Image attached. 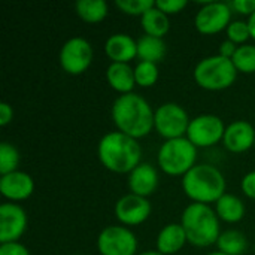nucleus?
<instances>
[{
  "label": "nucleus",
  "mask_w": 255,
  "mask_h": 255,
  "mask_svg": "<svg viewBox=\"0 0 255 255\" xmlns=\"http://www.w3.org/2000/svg\"><path fill=\"white\" fill-rule=\"evenodd\" d=\"M111 115L117 130L130 137L140 139L154 130L155 111L137 93L118 96L112 105Z\"/></svg>",
  "instance_id": "nucleus-1"
},
{
  "label": "nucleus",
  "mask_w": 255,
  "mask_h": 255,
  "mask_svg": "<svg viewBox=\"0 0 255 255\" xmlns=\"http://www.w3.org/2000/svg\"><path fill=\"white\" fill-rule=\"evenodd\" d=\"M97 155L103 167L109 172L130 175L142 163V146L137 139L117 130L106 133L100 139Z\"/></svg>",
  "instance_id": "nucleus-2"
},
{
  "label": "nucleus",
  "mask_w": 255,
  "mask_h": 255,
  "mask_svg": "<svg viewBox=\"0 0 255 255\" xmlns=\"http://www.w3.org/2000/svg\"><path fill=\"white\" fill-rule=\"evenodd\" d=\"M226 188L227 181L223 172L214 164H196L182 176V190L193 203H217L226 194Z\"/></svg>",
  "instance_id": "nucleus-3"
},
{
  "label": "nucleus",
  "mask_w": 255,
  "mask_h": 255,
  "mask_svg": "<svg viewBox=\"0 0 255 255\" xmlns=\"http://www.w3.org/2000/svg\"><path fill=\"white\" fill-rule=\"evenodd\" d=\"M181 226L184 227L188 244L197 248L217 245L221 235L220 218L211 205L190 203L182 212Z\"/></svg>",
  "instance_id": "nucleus-4"
},
{
  "label": "nucleus",
  "mask_w": 255,
  "mask_h": 255,
  "mask_svg": "<svg viewBox=\"0 0 255 255\" xmlns=\"http://www.w3.org/2000/svg\"><path fill=\"white\" fill-rule=\"evenodd\" d=\"M238 73L230 58L215 54L202 58L196 64L193 76L199 87L208 91H221L235 84Z\"/></svg>",
  "instance_id": "nucleus-5"
},
{
  "label": "nucleus",
  "mask_w": 255,
  "mask_h": 255,
  "mask_svg": "<svg viewBox=\"0 0 255 255\" xmlns=\"http://www.w3.org/2000/svg\"><path fill=\"white\" fill-rule=\"evenodd\" d=\"M197 161V148L187 139L178 137L164 140L157 154L158 167L170 176H184Z\"/></svg>",
  "instance_id": "nucleus-6"
},
{
  "label": "nucleus",
  "mask_w": 255,
  "mask_h": 255,
  "mask_svg": "<svg viewBox=\"0 0 255 255\" xmlns=\"http://www.w3.org/2000/svg\"><path fill=\"white\" fill-rule=\"evenodd\" d=\"M191 120L188 112L175 102H167L155 109L154 128L166 140L185 137Z\"/></svg>",
  "instance_id": "nucleus-7"
},
{
  "label": "nucleus",
  "mask_w": 255,
  "mask_h": 255,
  "mask_svg": "<svg viewBox=\"0 0 255 255\" xmlns=\"http://www.w3.org/2000/svg\"><path fill=\"white\" fill-rule=\"evenodd\" d=\"M226 127L227 126L218 115L202 114L191 118L185 137L196 148H209L218 142H223Z\"/></svg>",
  "instance_id": "nucleus-8"
},
{
  "label": "nucleus",
  "mask_w": 255,
  "mask_h": 255,
  "mask_svg": "<svg viewBox=\"0 0 255 255\" xmlns=\"http://www.w3.org/2000/svg\"><path fill=\"white\" fill-rule=\"evenodd\" d=\"M93 55L94 51L91 43L81 36H75L64 42L60 49L58 60L66 73L76 76L82 75L91 66Z\"/></svg>",
  "instance_id": "nucleus-9"
},
{
  "label": "nucleus",
  "mask_w": 255,
  "mask_h": 255,
  "mask_svg": "<svg viewBox=\"0 0 255 255\" xmlns=\"http://www.w3.org/2000/svg\"><path fill=\"white\" fill-rule=\"evenodd\" d=\"M100 255H136V235L126 226H108L97 238Z\"/></svg>",
  "instance_id": "nucleus-10"
},
{
  "label": "nucleus",
  "mask_w": 255,
  "mask_h": 255,
  "mask_svg": "<svg viewBox=\"0 0 255 255\" xmlns=\"http://www.w3.org/2000/svg\"><path fill=\"white\" fill-rule=\"evenodd\" d=\"M232 7L229 1H206L197 10L194 16V25L202 34H215L227 27L232 22Z\"/></svg>",
  "instance_id": "nucleus-11"
},
{
  "label": "nucleus",
  "mask_w": 255,
  "mask_h": 255,
  "mask_svg": "<svg viewBox=\"0 0 255 255\" xmlns=\"http://www.w3.org/2000/svg\"><path fill=\"white\" fill-rule=\"evenodd\" d=\"M152 206L146 197L128 193L120 197L115 203V218L126 227H134L143 224L151 215Z\"/></svg>",
  "instance_id": "nucleus-12"
},
{
  "label": "nucleus",
  "mask_w": 255,
  "mask_h": 255,
  "mask_svg": "<svg viewBox=\"0 0 255 255\" xmlns=\"http://www.w3.org/2000/svg\"><path fill=\"white\" fill-rule=\"evenodd\" d=\"M27 212L18 203H3L0 206V244L19 242L27 230Z\"/></svg>",
  "instance_id": "nucleus-13"
},
{
  "label": "nucleus",
  "mask_w": 255,
  "mask_h": 255,
  "mask_svg": "<svg viewBox=\"0 0 255 255\" xmlns=\"http://www.w3.org/2000/svg\"><path fill=\"white\" fill-rule=\"evenodd\" d=\"M33 191L34 179L22 170H16L0 178V193L6 200L12 203L27 200Z\"/></svg>",
  "instance_id": "nucleus-14"
},
{
  "label": "nucleus",
  "mask_w": 255,
  "mask_h": 255,
  "mask_svg": "<svg viewBox=\"0 0 255 255\" xmlns=\"http://www.w3.org/2000/svg\"><path fill=\"white\" fill-rule=\"evenodd\" d=\"M255 128L254 126L245 120H238L226 127L223 143L227 151L233 154H241L254 146Z\"/></svg>",
  "instance_id": "nucleus-15"
},
{
  "label": "nucleus",
  "mask_w": 255,
  "mask_h": 255,
  "mask_svg": "<svg viewBox=\"0 0 255 255\" xmlns=\"http://www.w3.org/2000/svg\"><path fill=\"white\" fill-rule=\"evenodd\" d=\"M130 193L142 197H149L158 187V172L151 163H140L127 179Z\"/></svg>",
  "instance_id": "nucleus-16"
},
{
  "label": "nucleus",
  "mask_w": 255,
  "mask_h": 255,
  "mask_svg": "<svg viewBox=\"0 0 255 255\" xmlns=\"http://www.w3.org/2000/svg\"><path fill=\"white\" fill-rule=\"evenodd\" d=\"M105 54L111 63H128L137 57V40L127 33L111 34L105 42Z\"/></svg>",
  "instance_id": "nucleus-17"
},
{
  "label": "nucleus",
  "mask_w": 255,
  "mask_h": 255,
  "mask_svg": "<svg viewBox=\"0 0 255 255\" xmlns=\"http://www.w3.org/2000/svg\"><path fill=\"white\" fill-rule=\"evenodd\" d=\"M187 242V235L181 223H170L157 236V251L163 255H173L179 253Z\"/></svg>",
  "instance_id": "nucleus-18"
},
{
  "label": "nucleus",
  "mask_w": 255,
  "mask_h": 255,
  "mask_svg": "<svg viewBox=\"0 0 255 255\" xmlns=\"http://www.w3.org/2000/svg\"><path fill=\"white\" fill-rule=\"evenodd\" d=\"M106 79L108 84L117 93H120V96L133 93L136 85L134 67H131L128 63H111L106 69Z\"/></svg>",
  "instance_id": "nucleus-19"
},
{
  "label": "nucleus",
  "mask_w": 255,
  "mask_h": 255,
  "mask_svg": "<svg viewBox=\"0 0 255 255\" xmlns=\"http://www.w3.org/2000/svg\"><path fill=\"white\" fill-rule=\"evenodd\" d=\"M215 212L221 221L229 223V224H236L244 220L247 208H245V203L238 196L226 193L215 203Z\"/></svg>",
  "instance_id": "nucleus-20"
},
{
  "label": "nucleus",
  "mask_w": 255,
  "mask_h": 255,
  "mask_svg": "<svg viewBox=\"0 0 255 255\" xmlns=\"http://www.w3.org/2000/svg\"><path fill=\"white\" fill-rule=\"evenodd\" d=\"M140 25L145 34L163 39L170 30V19L169 15H166L157 6H154L140 16Z\"/></svg>",
  "instance_id": "nucleus-21"
},
{
  "label": "nucleus",
  "mask_w": 255,
  "mask_h": 255,
  "mask_svg": "<svg viewBox=\"0 0 255 255\" xmlns=\"http://www.w3.org/2000/svg\"><path fill=\"white\" fill-rule=\"evenodd\" d=\"M167 52V45L163 39L143 34L137 39V58L140 61L160 63Z\"/></svg>",
  "instance_id": "nucleus-22"
},
{
  "label": "nucleus",
  "mask_w": 255,
  "mask_h": 255,
  "mask_svg": "<svg viewBox=\"0 0 255 255\" xmlns=\"http://www.w3.org/2000/svg\"><path fill=\"white\" fill-rule=\"evenodd\" d=\"M78 16L88 22V24H97L102 22L108 16V3L105 0H78L75 4Z\"/></svg>",
  "instance_id": "nucleus-23"
},
{
  "label": "nucleus",
  "mask_w": 255,
  "mask_h": 255,
  "mask_svg": "<svg viewBox=\"0 0 255 255\" xmlns=\"http://www.w3.org/2000/svg\"><path fill=\"white\" fill-rule=\"evenodd\" d=\"M218 251L226 255H244L248 250V239L239 230L223 232L217 242Z\"/></svg>",
  "instance_id": "nucleus-24"
},
{
  "label": "nucleus",
  "mask_w": 255,
  "mask_h": 255,
  "mask_svg": "<svg viewBox=\"0 0 255 255\" xmlns=\"http://www.w3.org/2000/svg\"><path fill=\"white\" fill-rule=\"evenodd\" d=\"M235 67L241 73H255V45H241L232 58Z\"/></svg>",
  "instance_id": "nucleus-25"
},
{
  "label": "nucleus",
  "mask_w": 255,
  "mask_h": 255,
  "mask_svg": "<svg viewBox=\"0 0 255 255\" xmlns=\"http://www.w3.org/2000/svg\"><path fill=\"white\" fill-rule=\"evenodd\" d=\"M158 66L149 61H139L134 66V79L136 85L142 88H149L158 81Z\"/></svg>",
  "instance_id": "nucleus-26"
},
{
  "label": "nucleus",
  "mask_w": 255,
  "mask_h": 255,
  "mask_svg": "<svg viewBox=\"0 0 255 255\" xmlns=\"http://www.w3.org/2000/svg\"><path fill=\"white\" fill-rule=\"evenodd\" d=\"M19 160H21L19 152L12 143L9 142L0 143V175L1 176L16 172L19 166Z\"/></svg>",
  "instance_id": "nucleus-27"
},
{
  "label": "nucleus",
  "mask_w": 255,
  "mask_h": 255,
  "mask_svg": "<svg viewBox=\"0 0 255 255\" xmlns=\"http://www.w3.org/2000/svg\"><path fill=\"white\" fill-rule=\"evenodd\" d=\"M115 6L126 15L142 16L151 7L155 6L154 0H117Z\"/></svg>",
  "instance_id": "nucleus-28"
},
{
  "label": "nucleus",
  "mask_w": 255,
  "mask_h": 255,
  "mask_svg": "<svg viewBox=\"0 0 255 255\" xmlns=\"http://www.w3.org/2000/svg\"><path fill=\"white\" fill-rule=\"evenodd\" d=\"M227 39L235 42L236 45H245V42L251 37V31H250V25L248 21H232L230 25L227 27Z\"/></svg>",
  "instance_id": "nucleus-29"
},
{
  "label": "nucleus",
  "mask_w": 255,
  "mask_h": 255,
  "mask_svg": "<svg viewBox=\"0 0 255 255\" xmlns=\"http://www.w3.org/2000/svg\"><path fill=\"white\" fill-rule=\"evenodd\" d=\"M187 0H155V6L166 15H175L187 7Z\"/></svg>",
  "instance_id": "nucleus-30"
},
{
  "label": "nucleus",
  "mask_w": 255,
  "mask_h": 255,
  "mask_svg": "<svg viewBox=\"0 0 255 255\" xmlns=\"http://www.w3.org/2000/svg\"><path fill=\"white\" fill-rule=\"evenodd\" d=\"M233 12L251 16L255 12V0H232L229 1Z\"/></svg>",
  "instance_id": "nucleus-31"
},
{
  "label": "nucleus",
  "mask_w": 255,
  "mask_h": 255,
  "mask_svg": "<svg viewBox=\"0 0 255 255\" xmlns=\"http://www.w3.org/2000/svg\"><path fill=\"white\" fill-rule=\"evenodd\" d=\"M0 255H30V251L21 242H9L0 244Z\"/></svg>",
  "instance_id": "nucleus-32"
},
{
  "label": "nucleus",
  "mask_w": 255,
  "mask_h": 255,
  "mask_svg": "<svg viewBox=\"0 0 255 255\" xmlns=\"http://www.w3.org/2000/svg\"><path fill=\"white\" fill-rule=\"evenodd\" d=\"M241 188L244 191V194L250 199L255 200V170L248 172L241 182Z\"/></svg>",
  "instance_id": "nucleus-33"
},
{
  "label": "nucleus",
  "mask_w": 255,
  "mask_h": 255,
  "mask_svg": "<svg viewBox=\"0 0 255 255\" xmlns=\"http://www.w3.org/2000/svg\"><path fill=\"white\" fill-rule=\"evenodd\" d=\"M13 120V109L9 103L1 102L0 103V126L6 127L9 123H12Z\"/></svg>",
  "instance_id": "nucleus-34"
},
{
  "label": "nucleus",
  "mask_w": 255,
  "mask_h": 255,
  "mask_svg": "<svg viewBox=\"0 0 255 255\" xmlns=\"http://www.w3.org/2000/svg\"><path fill=\"white\" fill-rule=\"evenodd\" d=\"M238 48H239V45H236L235 42L226 39V40L220 45V52H218V54L223 55V57H226V58H230V60H232V58L235 57Z\"/></svg>",
  "instance_id": "nucleus-35"
},
{
  "label": "nucleus",
  "mask_w": 255,
  "mask_h": 255,
  "mask_svg": "<svg viewBox=\"0 0 255 255\" xmlns=\"http://www.w3.org/2000/svg\"><path fill=\"white\" fill-rule=\"evenodd\" d=\"M248 25H250V31H251V37L255 40V12L248 16Z\"/></svg>",
  "instance_id": "nucleus-36"
},
{
  "label": "nucleus",
  "mask_w": 255,
  "mask_h": 255,
  "mask_svg": "<svg viewBox=\"0 0 255 255\" xmlns=\"http://www.w3.org/2000/svg\"><path fill=\"white\" fill-rule=\"evenodd\" d=\"M137 255H163V254H160L158 251H143V253H140V254H137Z\"/></svg>",
  "instance_id": "nucleus-37"
},
{
  "label": "nucleus",
  "mask_w": 255,
  "mask_h": 255,
  "mask_svg": "<svg viewBox=\"0 0 255 255\" xmlns=\"http://www.w3.org/2000/svg\"><path fill=\"white\" fill-rule=\"evenodd\" d=\"M206 255H226V254H223V253H220V251H214V253H209V254H206Z\"/></svg>",
  "instance_id": "nucleus-38"
},
{
  "label": "nucleus",
  "mask_w": 255,
  "mask_h": 255,
  "mask_svg": "<svg viewBox=\"0 0 255 255\" xmlns=\"http://www.w3.org/2000/svg\"><path fill=\"white\" fill-rule=\"evenodd\" d=\"M254 253H255V244H254Z\"/></svg>",
  "instance_id": "nucleus-39"
},
{
  "label": "nucleus",
  "mask_w": 255,
  "mask_h": 255,
  "mask_svg": "<svg viewBox=\"0 0 255 255\" xmlns=\"http://www.w3.org/2000/svg\"><path fill=\"white\" fill-rule=\"evenodd\" d=\"M254 148H255V140H254Z\"/></svg>",
  "instance_id": "nucleus-40"
},
{
  "label": "nucleus",
  "mask_w": 255,
  "mask_h": 255,
  "mask_svg": "<svg viewBox=\"0 0 255 255\" xmlns=\"http://www.w3.org/2000/svg\"><path fill=\"white\" fill-rule=\"evenodd\" d=\"M75 255H81V254H75Z\"/></svg>",
  "instance_id": "nucleus-41"
}]
</instances>
